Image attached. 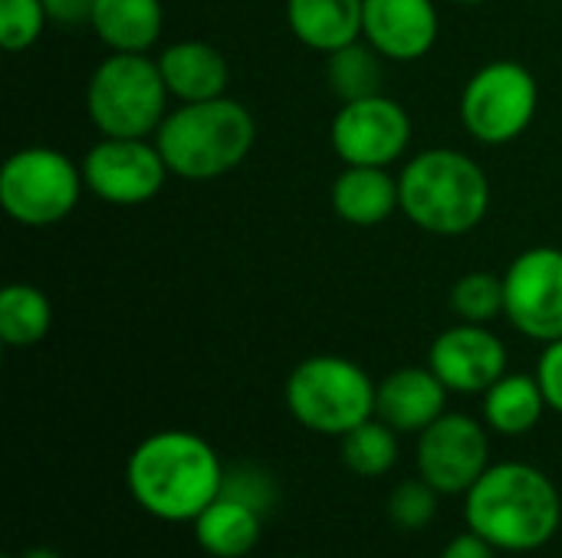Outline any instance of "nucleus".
<instances>
[{
	"label": "nucleus",
	"instance_id": "1",
	"mask_svg": "<svg viewBox=\"0 0 562 558\" xmlns=\"http://www.w3.org/2000/svg\"><path fill=\"white\" fill-rule=\"evenodd\" d=\"M221 483L217 451L191 431L148 434L125 464L132 500L161 523H194L221 497Z\"/></svg>",
	"mask_w": 562,
	"mask_h": 558
},
{
	"label": "nucleus",
	"instance_id": "2",
	"mask_svg": "<svg viewBox=\"0 0 562 558\" xmlns=\"http://www.w3.org/2000/svg\"><path fill=\"white\" fill-rule=\"evenodd\" d=\"M464 523L497 553H537L560 533V490L533 464H491L464 493Z\"/></svg>",
	"mask_w": 562,
	"mask_h": 558
},
{
	"label": "nucleus",
	"instance_id": "3",
	"mask_svg": "<svg viewBox=\"0 0 562 558\" xmlns=\"http://www.w3.org/2000/svg\"><path fill=\"white\" fill-rule=\"evenodd\" d=\"M402 214L431 237H464L491 210L484 168L458 148H428L398 174Z\"/></svg>",
	"mask_w": 562,
	"mask_h": 558
},
{
	"label": "nucleus",
	"instance_id": "4",
	"mask_svg": "<svg viewBox=\"0 0 562 558\" xmlns=\"http://www.w3.org/2000/svg\"><path fill=\"white\" fill-rule=\"evenodd\" d=\"M257 141V122L237 99L181 102L165 115L155 145L175 178L214 181L240 168Z\"/></svg>",
	"mask_w": 562,
	"mask_h": 558
},
{
	"label": "nucleus",
	"instance_id": "5",
	"mask_svg": "<svg viewBox=\"0 0 562 558\" xmlns=\"http://www.w3.org/2000/svg\"><path fill=\"white\" fill-rule=\"evenodd\" d=\"M86 109L99 135L148 138L168 115V86L148 53H109L89 76Z\"/></svg>",
	"mask_w": 562,
	"mask_h": 558
},
{
	"label": "nucleus",
	"instance_id": "6",
	"mask_svg": "<svg viewBox=\"0 0 562 558\" xmlns=\"http://www.w3.org/2000/svg\"><path fill=\"white\" fill-rule=\"evenodd\" d=\"M375 382L342 355L303 358L286 378V408L313 434L342 437L375 418Z\"/></svg>",
	"mask_w": 562,
	"mask_h": 558
},
{
	"label": "nucleus",
	"instance_id": "7",
	"mask_svg": "<svg viewBox=\"0 0 562 558\" xmlns=\"http://www.w3.org/2000/svg\"><path fill=\"white\" fill-rule=\"evenodd\" d=\"M82 168L46 145L13 151L0 168V207L23 227H53L66 220L82 194Z\"/></svg>",
	"mask_w": 562,
	"mask_h": 558
},
{
	"label": "nucleus",
	"instance_id": "8",
	"mask_svg": "<svg viewBox=\"0 0 562 558\" xmlns=\"http://www.w3.org/2000/svg\"><path fill=\"white\" fill-rule=\"evenodd\" d=\"M540 109L537 76L517 59L484 62L461 89V122L481 145H510Z\"/></svg>",
	"mask_w": 562,
	"mask_h": 558
},
{
	"label": "nucleus",
	"instance_id": "9",
	"mask_svg": "<svg viewBox=\"0 0 562 558\" xmlns=\"http://www.w3.org/2000/svg\"><path fill=\"white\" fill-rule=\"evenodd\" d=\"M86 191L115 207H138L161 194L171 174L158 145L148 138H112L102 135L82 158Z\"/></svg>",
	"mask_w": 562,
	"mask_h": 558
},
{
	"label": "nucleus",
	"instance_id": "10",
	"mask_svg": "<svg viewBox=\"0 0 562 558\" xmlns=\"http://www.w3.org/2000/svg\"><path fill=\"white\" fill-rule=\"evenodd\" d=\"M504 316L507 322L533 339H562V250L560 247H530L504 273Z\"/></svg>",
	"mask_w": 562,
	"mask_h": 558
},
{
	"label": "nucleus",
	"instance_id": "11",
	"mask_svg": "<svg viewBox=\"0 0 562 558\" xmlns=\"http://www.w3.org/2000/svg\"><path fill=\"white\" fill-rule=\"evenodd\" d=\"M333 151L346 164L392 168L412 141V118L402 102L389 95H366L342 102L329 125Z\"/></svg>",
	"mask_w": 562,
	"mask_h": 558
},
{
	"label": "nucleus",
	"instance_id": "12",
	"mask_svg": "<svg viewBox=\"0 0 562 558\" xmlns=\"http://www.w3.org/2000/svg\"><path fill=\"white\" fill-rule=\"evenodd\" d=\"M418 477L441 497H464L491 467L487 431L471 414L445 411L418 437Z\"/></svg>",
	"mask_w": 562,
	"mask_h": 558
},
{
	"label": "nucleus",
	"instance_id": "13",
	"mask_svg": "<svg viewBox=\"0 0 562 558\" xmlns=\"http://www.w3.org/2000/svg\"><path fill=\"white\" fill-rule=\"evenodd\" d=\"M428 368L458 395H484L507 375V345L487 326L458 322L445 329L428 352Z\"/></svg>",
	"mask_w": 562,
	"mask_h": 558
},
{
	"label": "nucleus",
	"instance_id": "14",
	"mask_svg": "<svg viewBox=\"0 0 562 558\" xmlns=\"http://www.w3.org/2000/svg\"><path fill=\"white\" fill-rule=\"evenodd\" d=\"M441 16L435 0H366L362 39L392 62H415L438 43Z\"/></svg>",
	"mask_w": 562,
	"mask_h": 558
},
{
	"label": "nucleus",
	"instance_id": "15",
	"mask_svg": "<svg viewBox=\"0 0 562 558\" xmlns=\"http://www.w3.org/2000/svg\"><path fill=\"white\" fill-rule=\"evenodd\" d=\"M448 411V388L431 368H398L375 388V418L398 434H422Z\"/></svg>",
	"mask_w": 562,
	"mask_h": 558
},
{
	"label": "nucleus",
	"instance_id": "16",
	"mask_svg": "<svg viewBox=\"0 0 562 558\" xmlns=\"http://www.w3.org/2000/svg\"><path fill=\"white\" fill-rule=\"evenodd\" d=\"M158 69L168 95L178 102L221 99L231 82V66L224 53L204 39H178L158 53Z\"/></svg>",
	"mask_w": 562,
	"mask_h": 558
},
{
	"label": "nucleus",
	"instance_id": "17",
	"mask_svg": "<svg viewBox=\"0 0 562 558\" xmlns=\"http://www.w3.org/2000/svg\"><path fill=\"white\" fill-rule=\"evenodd\" d=\"M329 201L336 217L352 227H379L395 210H402L398 178H392L389 168L369 164H346L333 181Z\"/></svg>",
	"mask_w": 562,
	"mask_h": 558
},
{
	"label": "nucleus",
	"instance_id": "18",
	"mask_svg": "<svg viewBox=\"0 0 562 558\" xmlns=\"http://www.w3.org/2000/svg\"><path fill=\"white\" fill-rule=\"evenodd\" d=\"M362 7L366 0H286V23L303 46L329 56L362 39Z\"/></svg>",
	"mask_w": 562,
	"mask_h": 558
},
{
	"label": "nucleus",
	"instance_id": "19",
	"mask_svg": "<svg viewBox=\"0 0 562 558\" xmlns=\"http://www.w3.org/2000/svg\"><path fill=\"white\" fill-rule=\"evenodd\" d=\"M161 0H95L89 26L112 53H148L161 36Z\"/></svg>",
	"mask_w": 562,
	"mask_h": 558
},
{
	"label": "nucleus",
	"instance_id": "20",
	"mask_svg": "<svg viewBox=\"0 0 562 558\" xmlns=\"http://www.w3.org/2000/svg\"><path fill=\"white\" fill-rule=\"evenodd\" d=\"M198 546L214 558H244L254 553L263 533V516L237 500L217 497L194 523Z\"/></svg>",
	"mask_w": 562,
	"mask_h": 558
},
{
	"label": "nucleus",
	"instance_id": "21",
	"mask_svg": "<svg viewBox=\"0 0 562 558\" xmlns=\"http://www.w3.org/2000/svg\"><path fill=\"white\" fill-rule=\"evenodd\" d=\"M547 395L537 375H504L484 391V421L504 437H520L533 431L547 411Z\"/></svg>",
	"mask_w": 562,
	"mask_h": 558
},
{
	"label": "nucleus",
	"instance_id": "22",
	"mask_svg": "<svg viewBox=\"0 0 562 558\" xmlns=\"http://www.w3.org/2000/svg\"><path fill=\"white\" fill-rule=\"evenodd\" d=\"M53 329V303L30 283H10L0 293V339L10 349H30Z\"/></svg>",
	"mask_w": 562,
	"mask_h": 558
},
{
	"label": "nucleus",
	"instance_id": "23",
	"mask_svg": "<svg viewBox=\"0 0 562 558\" xmlns=\"http://www.w3.org/2000/svg\"><path fill=\"white\" fill-rule=\"evenodd\" d=\"M326 82L339 102L379 95L382 92V56L366 39H356L326 56Z\"/></svg>",
	"mask_w": 562,
	"mask_h": 558
},
{
	"label": "nucleus",
	"instance_id": "24",
	"mask_svg": "<svg viewBox=\"0 0 562 558\" xmlns=\"http://www.w3.org/2000/svg\"><path fill=\"white\" fill-rule=\"evenodd\" d=\"M398 431L382 418H369L349 434H342V464L359 477H382L398 460Z\"/></svg>",
	"mask_w": 562,
	"mask_h": 558
},
{
	"label": "nucleus",
	"instance_id": "25",
	"mask_svg": "<svg viewBox=\"0 0 562 558\" xmlns=\"http://www.w3.org/2000/svg\"><path fill=\"white\" fill-rule=\"evenodd\" d=\"M451 309L461 322L491 326L497 316H504V276L491 270L464 273L451 289Z\"/></svg>",
	"mask_w": 562,
	"mask_h": 558
},
{
	"label": "nucleus",
	"instance_id": "26",
	"mask_svg": "<svg viewBox=\"0 0 562 558\" xmlns=\"http://www.w3.org/2000/svg\"><path fill=\"white\" fill-rule=\"evenodd\" d=\"M277 493H280V487H277V480H273V474L267 467L250 464V460L247 464H237L231 470L224 467L221 497L237 500V503L257 510L260 516H267L273 510V503H277Z\"/></svg>",
	"mask_w": 562,
	"mask_h": 558
},
{
	"label": "nucleus",
	"instance_id": "27",
	"mask_svg": "<svg viewBox=\"0 0 562 558\" xmlns=\"http://www.w3.org/2000/svg\"><path fill=\"white\" fill-rule=\"evenodd\" d=\"M49 23L43 0H0V46L7 53L30 49Z\"/></svg>",
	"mask_w": 562,
	"mask_h": 558
},
{
	"label": "nucleus",
	"instance_id": "28",
	"mask_svg": "<svg viewBox=\"0 0 562 558\" xmlns=\"http://www.w3.org/2000/svg\"><path fill=\"white\" fill-rule=\"evenodd\" d=\"M438 490L428 480H405L395 487V493L389 497V516L398 529H425L431 526V520L438 516Z\"/></svg>",
	"mask_w": 562,
	"mask_h": 558
},
{
	"label": "nucleus",
	"instance_id": "29",
	"mask_svg": "<svg viewBox=\"0 0 562 558\" xmlns=\"http://www.w3.org/2000/svg\"><path fill=\"white\" fill-rule=\"evenodd\" d=\"M537 378L547 395V405L562 418V339L550 342L537 362Z\"/></svg>",
	"mask_w": 562,
	"mask_h": 558
},
{
	"label": "nucleus",
	"instance_id": "30",
	"mask_svg": "<svg viewBox=\"0 0 562 558\" xmlns=\"http://www.w3.org/2000/svg\"><path fill=\"white\" fill-rule=\"evenodd\" d=\"M43 7H46L49 23H59V26H82V23L92 20L95 0H43Z\"/></svg>",
	"mask_w": 562,
	"mask_h": 558
},
{
	"label": "nucleus",
	"instance_id": "31",
	"mask_svg": "<svg viewBox=\"0 0 562 558\" xmlns=\"http://www.w3.org/2000/svg\"><path fill=\"white\" fill-rule=\"evenodd\" d=\"M441 558H497V549L487 539H481L477 533L468 529L464 536H458V539H451L445 546Z\"/></svg>",
	"mask_w": 562,
	"mask_h": 558
},
{
	"label": "nucleus",
	"instance_id": "32",
	"mask_svg": "<svg viewBox=\"0 0 562 558\" xmlns=\"http://www.w3.org/2000/svg\"><path fill=\"white\" fill-rule=\"evenodd\" d=\"M20 558H59V556H56L53 549H43V546H40V549H30L26 556H20Z\"/></svg>",
	"mask_w": 562,
	"mask_h": 558
},
{
	"label": "nucleus",
	"instance_id": "33",
	"mask_svg": "<svg viewBox=\"0 0 562 558\" xmlns=\"http://www.w3.org/2000/svg\"><path fill=\"white\" fill-rule=\"evenodd\" d=\"M451 3H464V7H477V3H487V0H451Z\"/></svg>",
	"mask_w": 562,
	"mask_h": 558
},
{
	"label": "nucleus",
	"instance_id": "34",
	"mask_svg": "<svg viewBox=\"0 0 562 558\" xmlns=\"http://www.w3.org/2000/svg\"><path fill=\"white\" fill-rule=\"evenodd\" d=\"M3 558H13V556H3Z\"/></svg>",
	"mask_w": 562,
	"mask_h": 558
}]
</instances>
